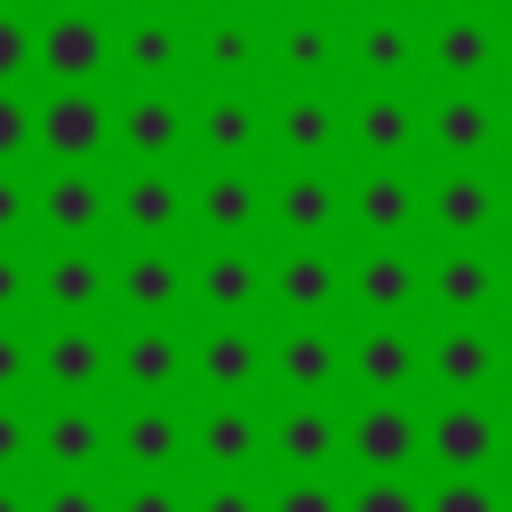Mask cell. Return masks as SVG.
<instances>
[{
	"label": "cell",
	"mask_w": 512,
	"mask_h": 512,
	"mask_svg": "<svg viewBox=\"0 0 512 512\" xmlns=\"http://www.w3.org/2000/svg\"><path fill=\"white\" fill-rule=\"evenodd\" d=\"M192 472H264V392L192 400Z\"/></svg>",
	"instance_id": "836d02e7"
},
{
	"label": "cell",
	"mask_w": 512,
	"mask_h": 512,
	"mask_svg": "<svg viewBox=\"0 0 512 512\" xmlns=\"http://www.w3.org/2000/svg\"><path fill=\"white\" fill-rule=\"evenodd\" d=\"M272 472H192V512H264Z\"/></svg>",
	"instance_id": "60d3db41"
},
{
	"label": "cell",
	"mask_w": 512,
	"mask_h": 512,
	"mask_svg": "<svg viewBox=\"0 0 512 512\" xmlns=\"http://www.w3.org/2000/svg\"><path fill=\"white\" fill-rule=\"evenodd\" d=\"M112 88H32V168H104Z\"/></svg>",
	"instance_id": "ba28073f"
},
{
	"label": "cell",
	"mask_w": 512,
	"mask_h": 512,
	"mask_svg": "<svg viewBox=\"0 0 512 512\" xmlns=\"http://www.w3.org/2000/svg\"><path fill=\"white\" fill-rule=\"evenodd\" d=\"M504 512H512V472H504Z\"/></svg>",
	"instance_id": "e7e4bbea"
},
{
	"label": "cell",
	"mask_w": 512,
	"mask_h": 512,
	"mask_svg": "<svg viewBox=\"0 0 512 512\" xmlns=\"http://www.w3.org/2000/svg\"><path fill=\"white\" fill-rule=\"evenodd\" d=\"M424 512H504V472H432Z\"/></svg>",
	"instance_id": "ab89813d"
},
{
	"label": "cell",
	"mask_w": 512,
	"mask_h": 512,
	"mask_svg": "<svg viewBox=\"0 0 512 512\" xmlns=\"http://www.w3.org/2000/svg\"><path fill=\"white\" fill-rule=\"evenodd\" d=\"M192 160H128L112 176V240H184Z\"/></svg>",
	"instance_id": "ffe728a7"
},
{
	"label": "cell",
	"mask_w": 512,
	"mask_h": 512,
	"mask_svg": "<svg viewBox=\"0 0 512 512\" xmlns=\"http://www.w3.org/2000/svg\"><path fill=\"white\" fill-rule=\"evenodd\" d=\"M112 160H192V80H112Z\"/></svg>",
	"instance_id": "6da1fadb"
},
{
	"label": "cell",
	"mask_w": 512,
	"mask_h": 512,
	"mask_svg": "<svg viewBox=\"0 0 512 512\" xmlns=\"http://www.w3.org/2000/svg\"><path fill=\"white\" fill-rule=\"evenodd\" d=\"M264 392V328L256 320H200L192 328V400Z\"/></svg>",
	"instance_id": "d590c367"
},
{
	"label": "cell",
	"mask_w": 512,
	"mask_h": 512,
	"mask_svg": "<svg viewBox=\"0 0 512 512\" xmlns=\"http://www.w3.org/2000/svg\"><path fill=\"white\" fill-rule=\"evenodd\" d=\"M192 312L200 320H256L264 312V256H256V240H200V256H192Z\"/></svg>",
	"instance_id": "e575fe53"
},
{
	"label": "cell",
	"mask_w": 512,
	"mask_h": 512,
	"mask_svg": "<svg viewBox=\"0 0 512 512\" xmlns=\"http://www.w3.org/2000/svg\"><path fill=\"white\" fill-rule=\"evenodd\" d=\"M344 512H424L416 472H344Z\"/></svg>",
	"instance_id": "f35d334b"
},
{
	"label": "cell",
	"mask_w": 512,
	"mask_h": 512,
	"mask_svg": "<svg viewBox=\"0 0 512 512\" xmlns=\"http://www.w3.org/2000/svg\"><path fill=\"white\" fill-rule=\"evenodd\" d=\"M424 472H504V392H424Z\"/></svg>",
	"instance_id": "8992f818"
},
{
	"label": "cell",
	"mask_w": 512,
	"mask_h": 512,
	"mask_svg": "<svg viewBox=\"0 0 512 512\" xmlns=\"http://www.w3.org/2000/svg\"><path fill=\"white\" fill-rule=\"evenodd\" d=\"M264 232L272 240H344V168L336 160H272Z\"/></svg>",
	"instance_id": "2e32d148"
},
{
	"label": "cell",
	"mask_w": 512,
	"mask_h": 512,
	"mask_svg": "<svg viewBox=\"0 0 512 512\" xmlns=\"http://www.w3.org/2000/svg\"><path fill=\"white\" fill-rule=\"evenodd\" d=\"M504 240H512V168H504Z\"/></svg>",
	"instance_id": "680465c9"
},
{
	"label": "cell",
	"mask_w": 512,
	"mask_h": 512,
	"mask_svg": "<svg viewBox=\"0 0 512 512\" xmlns=\"http://www.w3.org/2000/svg\"><path fill=\"white\" fill-rule=\"evenodd\" d=\"M32 88H112V8H32Z\"/></svg>",
	"instance_id": "3957f363"
},
{
	"label": "cell",
	"mask_w": 512,
	"mask_h": 512,
	"mask_svg": "<svg viewBox=\"0 0 512 512\" xmlns=\"http://www.w3.org/2000/svg\"><path fill=\"white\" fill-rule=\"evenodd\" d=\"M424 232L432 240H496L504 232V168L432 160L424 168Z\"/></svg>",
	"instance_id": "e0dca14e"
},
{
	"label": "cell",
	"mask_w": 512,
	"mask_h": 512,
	"mask_svg": "<svg viewBox=\"0 0 512 512\" xmlns=\"http://www.w3.org/2000/svg\"><path fill=\"white\" fill-rule=\"evenodd\" d=\"M32 240H112V176L104 168H40L32 176Z\"/></svg>",
	"instance_id": "f1b7e54d"
},
{
	"label": "cell",
	"mask_w": 512,
	"mask_h": 512,
	"mask_svg": "<svg viewBox=\"0 0 512 512\" xmlns=\"http://www.w3.org/2000/svg\"><path fill=\"white\" fill-rule=\"evenodd\" d=\"M264 8H192V88H232L256 80L264 88Z\"/></svg>",
	"instance_id": "83f0119b"
},
{
	"label": "cell",
	"mask_w": 512,
	"mask_h": 512,
	"mask_svg": "<svg viewBox=\"0 0 512 512\" xmlns=\"http://www.w3.org/2000/svg\"><path fill=\"white\" fill-rule=\"evenodd\" d=\"M424 8H504V0H424Z\"/></svg>",
	"instance_id": "11a10c76"
},
{
	"label": "cell",
	"mask_w": 512,
	"mask_h": 512,
	"mask_svg": "<svg viewBox=\"0 0 512 512\" xmlns=\"http://www.w3.org/2000/svg\"><path fill=\"white\" fill-rule=\"evenodd\" d=\"M504 312H512V256H504Z\"/></svg>",
	"instance_id": "be15d7a7"
},
{
	"label": "cell",
	"mask_w": 512,
	"mask_h": 512,
	"mask_svg": "<svg viewBox=\"0 0 512 512\" xmlns=\"http://www.w3.org/2000/svg\"><path fill=\"white\" fill-rule=\"evenodd\" d=\"M264 392L272 400H344V320L264 328Z\"/></svg>",
	"instance_id": "7c38bea8"
},
{
	"label": "cell",
	"mask_w": 512,
	"mask_h": 512,
	"mask_svg": "<svg viewBox=\"0 0 512 512\" xmlns=\"http://www.w3.org/2000/svg\"><path fill=\"white\" fill-rule=\"evenodd\" d=\"M0 240H32V168H0Z\"/></svg>",
	"instance_id": "c3c4849f"
},
{
	"label": "cell",
	"mask_w": 512,
	"mask_h": 512,
	"mask_svg": "<svg viewBox=\"0 0 512 512\" xmlns=\"http://www.w3.org/2000/svg\"><path fill=\"white\" fill-rule=\"evenodd\" d=\"M264 184L272 160H192V240H256L264 232Z\"/></svg>",
	"instance_id": "44dd1931"
},
{
	"label": "cell",
	"mask_w": 512,
	"mask_h": 512,
	"mask_svg": "<svg viewBox=\"0 0 512 512\" xmlns=\"http://www.w3.org/2000/svg\"><path fill=\"white\" fill-rule=\"evenodd\" d=\"M424 80V8H352L344 0V88Z\"/></svg>",
	"instance_id": "52a82bcc"
},
{
	"label": "cell",
	"mask_w": 512,
	"mask_h": 512,
	"mask_svg": "<svg viewBox=\"0 0 512 512\" xmlns=\"http://www.w3.org/2000/svg\"><path fill=\"white\" fill-rule=\"evenodd\" d=\"M32 472H40V392L0 400V480H32Z\"/></svg>",
	"instance_id": "74e56055"
},
{
	"label": "cell",
	"mask_w": 512,
	"mask_h": 512,
	"mask_svg": "<svg viewBox=\"0 0 512 512\" xmlns=\"http://www.w3.org/2000/svg\"><path fill=\"white\" fill-rule=\"evenodd\" d=\"M352 160L424 168V80H408V88H344V168Z\"/></svg>",
	"instance_id": "5bb4252c"
},
{
	"label": "cell",
	"mask_w": 512,
	"mask_h": 512,
	"mask_svg": "<svg viewBox=\"0 0 512 512\" xmlns=\"http://www.w3.org/2000/svg\"><path fill=\"white\" fill-rule=\"evenodd\" d=\"M32 320H112V248L40 240L32 248Z\"/></svg>",
	"instance_id": "30bf717a"
},
{
	"label": "cell",
	"mask_w": 512,
	"mask_h": 512,
	"mask_svg": "<svg viewBox=\"0 0 512 512\" xmlns=\"http://www.w3.org/2000/svg\"><path fill=\"white\" fill-rule=\"evenodd\" d=\"M112 80H192V8H112Z\"/></svg>",
	"instance_id": "cb8c5ba5"
},
{
	"label": "cell",
	"mask_w": 512,
	"mask_h": 512,
	"mask_svg": "<svg viewBox=\"0 0 512 512\" xmlns=\"http://www.w3.org/2000/svg\"><path fill=\"white\" fill-rule=\"evenodd\" d=\"M40 480V472H32ZM32 480H0V512H32Z\"/></svg>",
	"instance_id": "681fc988"
},
{
	"label": "cell",
	"mask_w": 512,
	"mask_h": 512,
	"mask_svg": "<svg viewBox=\"0 0 512 512\" xmlns=\"http://www.w3.org/2000/svg\"><path fill=\"white\" fill-rule=\"evenodd\" d=\"M504 392H512V320H504Z\"/></svg>",
	"instance_id": "9f6ffc18"
},
{
	"label": "cell",
	"mask_w": 512,
	"mask_h": 512,
	"mask_svg": "<svg viewBox=\"0 0 512 512\" xmlns=\"http://www.w3.org/2000/svg\"><path fill=\"white\" fill-rule=\"evenodd\" d=\"M344 320H424V248L344 240Z\"/></svg>",
	"instance_id": "9c48e42d"
},
{
	"label": "cell",
	"mask_w": 512,
	"mask_h": 512,
	"mask_svg": "<svg viewBox=\"0 0 512 512\" xmlns=\"http://www.w3.org/2000/svg\"><path fill=\"white\" fill-rule=\"evenodd\" d=\"M424 320H504L496 240H432L424 248Z\"/></svg>",
	"instance_id": "8fae6325"
},
{
	"label": "cell",
	"mask_w": 512,
	"mask_h": 512,
	"mask_svg": "<svg viewBox=\"0 0 512 512\" xmlns=\"http://www.w3.org/2000/svg\"><path fill=\"white\" fill-rule=\"evenodd\" d=\"M264 88H328L344 80V8H264Z\"/></svg>",
	"instance_id": "4fadbf2b"
},
{
	"label": "cell",
	"mask_w": 512,
	"mask_h": 512,
	"mask_svg": "<svg viewBox=\"0 0 512 512\" xmlns=\"http://www.w3.org/2000/svg\"><path fill=\"white\" fill-rule=\"evenodd\" d=\"M0 168H32V88H0Z\"/></svg>",
	"instance_id": "bcb514c9"
},
{
	"label": "cell",
	"mask_w": 512,
	"mask_h": 512,
	"mask_svg": "<svg viewBox=\"0 0 512 512\" xmlns=\"http://www.w3.org/2000/svg\"><path fill=\"white\" fill-rule=\"evenodd\" d=\"M112 512H192V472H112Z\"/></svg>",
	"instance_id": "8d00e7d4"
},
{
	"label": "cell",
	"mask_w": 512,
	"mask_h": 512,
	"mask_svg": "<svg viewBox=\"0 0 512 512\" xmlns=\"http://www.w3.org/2000/svg\"><path fill=\"white\" fill-rule=\"evenodd\" d=\"M264 112H272V88L256 80L192 88V160H264Z\"/></svg>",
	"instance_id": "d6a6232c"
},
{
	"label": "cell",
	"mask_w": 512,
	"mask_h": 512,
	"mask_svg": "<svg viewBox=\"0 0 512 512\" xmlns=\"http://www.w3.org/2000/svg\"><path fill=\"white\" fill-rule=\"evenodd\" d=\"M32 512H112V472H104V480L40 472V480H32Z\"/></svg>",
	"instance_id": "7bdbcfd3"
},
{
	"label": "cell",
	"mask_w": 512,
	"mask_h": 512,
	"mask_svg": "<svg viewBox=\"0 0 512 512\" xmlns=\"http://www.w3.org/2000/svg\"><path fill=\"white\" fill-rule=\"evenodd\" d=\"M32 248L40 240H0V320H32Z\"/></svg>",
	"instance_id": "f6af8a7d"
},
{
	"label": "cell",
	"mask_w": 512,
	"mask_h": 512,
	"mask_svg": "<svg viewBox=\"0 0 512 512\" xmlns=\"http://www.w3.org/2000/svg\"><path fill=\"white\" fill-rule=\"evenodd\" d=\"M112 8H192V0H112Z\"/></svg>",
	"instance_id": "f5cc1de1"
},
{
	"label": "cell",
	"mask_w": 512,
	"mask_h": 512,
	"mask_svg": "<svg viewBox=\"0 0 512 512\" xmlns=\"http://www.w3.org/2000/svg\"><path fill=\"white\" fill-rule=\"evenodd\" d=\"M264 8H344V0H264Z\"/></svg>",
	"instance_id": "db71d44e"
},
{
	"label": "cell",
	"mask_w": 512,
	"mask_h": 512,
	"mask_svg": "<svg viewBox=\"0 0 512 512\" xmlns=\"http://www.w3.org/2000/svg\"><path fill=\"white\" fill-rule=\"evenodd\" d=\"M504 8H512V0H504Z\"/></svg>",
	"instance_id": "003e7915"
},
{
	"label": "cell",
	"mask_w": 512,
	"mask_h": 512,
	"mask_svg": "<svg viewBox=\"0 0 512 512\" xmlns=\"http://www.w3.org/2000/svg\"><path fill=\"white\" fill-rule=\"evenodd\" d=\"M432 160H488L504 168V80H424V168Z\"/></svg>",
	"instance_id": "7a4b0ae2"
},
{
	"label": "cell",
	"mask_w": 512,
	"mask_h": 512,
	"mask_svg": "<svg viewBox=\"0 0 512 512\" xmlns=\"http://www.w3.org/2000/svg\"><path fill=\"white\" fill-rule=\"evenodd\" d=\"M344 472H424V392H344Z\"/></svg>",
	"instance_id": "5b68a950"
},
{
	"label": "cell",
	"mask_w": 512,
	"mask_h": 512,
	"mask_svg": "<svg viewBox=\"0 0 512 512\" xmlns=\"http://www.w3.org/2000/svg\"><path fill=\"white\" fill-rule=\"evenodd\" d=\"M112 472H192V392H112Z\"/></svg>",
	"instance_id": "277c9868"
},
{
	"label": "cell",
	"mask_w": 512,
	"mask_h": 512,
	"mask_svg": "<svg viewBox=\"0 0 512 512\" xmlns=\"http://www.w3.org/2000/svg\"><path fill=\"white\" fill-rule=\"evenodd\" d=\"M40 8H112V0H40Z\"/></svg>",
	"instance_id": "94428289"
},
{
	"label": "cell",
	"mask_w": 512,
	"mask_h": 512,
	"mask_svg": "<svg viewBox=\"0 0 512 512\" xmlns=\"http://www.w3.org/2000/svg\"><path fill=\"white\" fill-rule=\"evenodd\" d=\"M424 80H504V8H424Z\"/></svg>",
	"instance_id": "603a6c76"
},
{
	"label": "cell",
	"mask_w": 512,
	"mask_h": 512,
	"mask_svg": "<svg viewBox=\"0 0 512 512\" xmlns=\"http://www.w3.org/2000/svg\"><path fill=\"white\" fill-rule=\"evenodd\" d=\"M192 312V256L176 240H120L112 248V320H184Z\"/></svg>",
	"instance_id": "ac0fdd59"
},
{
	"label": "cell",
	"mask_w": 512,
	"mask_h": 512,
	"mask_svg": "<svg viewBox=\"0 0 512 512\" xmlns=\"http://www.w3.org/2000/svg\"><path fill=\"white\" fill-rule=\"evenodd\" d=\"M424 392H504V320H424Z\"/></svg>",
	"instance_id": "4316f807"
},
{
	"label": "cell",
	"mask_w": 512,
	"mask_h": 512,
	"mask_svg": "<svg viewBox=\"0 0 512 512\" xmlns=\"http://www.w3.org/2000/svg\"><path fill=\"white\" fill-rule=\"evenodd\" d=\"M344 240H424V168L352 160L344 168Z\"/></svg>",
	"instance_id": "9a60e30c"
},
{
	"label": "cell",
	"mask_w": 512,
	"mask_h": 512,
	"mask_svg": "<svg viewBox=\"0 0 512 512\" xmlns=\"http://www.w3.org/2000/svg\"><path fill=\"white\" fill-rule=\"evenodd\" d=\"M504 168H512V80H504Z\"/></svg>",
	"instance_id": "f907efd6"
},
{
	"label": "cell",
	"mask_w": 512,
	"mask_h": 512,
	"mask_svg": "<svg viewBox=\"0 0 512 512\" xmlns=\"http://www.w3.org/2000/svg\"><path fill=\"white\" fill-rule=\"evenodd\" d=\"M192 8H264V0H192Z\"/></svg>",
	"instance_id": "91938a15"
},
{
	"label": "cell",
	"mask_w": 512,
	"mask_h": 512,
	"mask_svg": "<svg viewBox=\"0 0 512 512\" xmlns=\"http://www.w3.org/2000/svg\"><path fill=\"white\" fill-rule=\"evenodd\" d=\"M264 472H344V408L336 400H272L264 408Z\"/></svg>",
	"instance_id": "4dcf8cb0"
},
{
	"label": "cell",
	"mask_w": 512,
	"mask_h": 512,
	"mask_svg": "<svg viewBox=\"0 0 512 512\" xmlns=\"http://www.w3.org/2000/svg\"><path fill=\"white\" fill-rule=\"evenodd\" d=\"M264 312L344 320V240H280V256H264Z\"/></svg>",
	"instance_id": "7402d4cb"
},
{
	"label": "cell",
	"mask_w": 512,
	"mask_h": 512,
	"mask_svg": "<svg viewBox=\"0 0 512 512\" xmlns=\"http://www.w3.org/2000/svg\"><path fill=\"white\" fill-rule=\"evenodd\" d=\"M112 392H192V328L184 320H112Z\"/></svg>",
	"instance_id": "f546056e"
},
{
	"label": "cell",
	"mask_w": 512,
	"mask_h": 512,
	"mask_svg": "<svg viewBox=\"0 0 512 512\" xmlns=\"http://www.w3.org/2000/svg\"><path fill=\"white\" fill-rule=\"evenodd\" d=\"M264 160H336L344 168V80H328V88H272Z\"/></svg>",
	"instance_id": "d4e9b609"
},
{
	"label": "cell",
	"mask_w": 512,
	"mask_h": 512,
	"mask_svg": "<svg viewBox=\"0 0 512 512\" xmlns=\"http://www.w3.org/2000/svg\"><path fill=\"white\" fill-rule=\"evenodd\" d=\"M40 472L104 480V472H112V400L40 392Z\"/></svg>",
	"instance_id": "1f68e13d"
},
{
	"label": "cell",
	"mask_w": 512,
	"mask_h": 512,
	"mask_svg": "<svg viewBox=\"0 0 512 512\" xmlns=\"http://www.w3.org/2000/svg\"><path fill=\"white\" fill-rule=\"evenodd\" d=\"M504 472H512V392H504Z\"/></svg>",
	"instance_id": "816d5d0a"
},
{
	"label": "cell",
	"mask_w": 512,
	"mask_h": 512,
	"mask_svg": "<svg viewBox=\"0 0 512 512\" xmlns=\"http://www.w3.org/2000/svg\"><path fill=\"white\" fill-rule=\"evenodd\" d=\"M0 88H32V8H0Z\"/></svg>",
	"instance_id": "7dc6e473"
},
{
	"label": "cell",
	"mask_w": 512,
	"mask_h": 512,
	"mask_svg": "<svg viewBox=\"0 0 512 512\" xmlns=\"http://www.w3.org/2000/svg\"><path fill=\"white\" fill-rule=\"evenodd\" d=\"M112 320H32V376L64 400H112Z\"/></svg>",
	"instance_id": "d6986e66"
},
{
	"label": "cell",
	"mask_w": 512,
	"mask_h": 512,
	"mask_svg": "<svg viewBox=\"0 0 512 512\" xmlns=\"http://www.w3.org/2000/svg\"><path fill=\"white\" fill-rule=\"evenodd\" d=\"M352 8H424V0H352Z\"/></svg>",
	"instance_id": "6125c7cd"
},
{
	"label": "cell",
	"mask_w": 512,
	"mask_h": 512,
	"mask_svg": "<svg viewBox=\"0 0 512 512\" xmlns=\"http://www.w3.org/2000/svg\"><path fill=\"white\" fill-rule=\"evenodd\" d=\"M0 8H40V0H0Z\"/></svg>",
	"instance_id": "03108f58"
},
{
	"label": "cell",
	"mask_w": 512,
	"mask_h": 512,
	"mask_svg": "<svg viewBox=\"0 0 512 512\" xmlns=\"http://www.w3.org/2000/svg\"><path fill=\"white\" fill-rule=\"evenodd\" d=\"M504 80H512V8H504Z\"/></svg>",
	"instance_id": "6f0895ef"
},
{
	"label": "cell",
	"mask_w": 512,
	"mask_h": 512,
	"mask_svg": "<svg viewBox=\"0 0 512 512\" xmlns=\"http://www.w3.org/2000/svg\"><path fill=\"white\" fill-rule=\"evenodd\" d=\"M264 512H344V480L336 472H272Z\"/></svg>",
	"instance_id": "b9f144b4"
},
{
	"label": "cell",
	"mask_w": 512,
	"mask_h": 512,
	"mask_svg": "<svg viewBox=\"0 0 512 512\" xmlns=\"http://www.w3.org/2000/svg\"><path fill=\"white\" fill-rule=\"evenodd\" d=\"M32 320H0V400H32Z\"/></svg>",
	"instance_id": "ee69618b"
},
{
	"label": "cell",
	"mask_w": 512,
	"mask_h": 512,
	"mask_svg": "<svg viewBox=\"0 0 512 512\" xmlns=\"http://www.w3.org/2000/svg\"><path fill=\"white\" fill-rule=\"evenodd\" d=\"M344 392H424V320H344Z\"/></svg>",
	"instance_id": "484cf974"
}]
</instances>
